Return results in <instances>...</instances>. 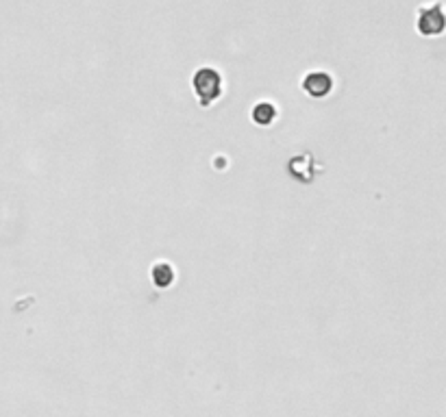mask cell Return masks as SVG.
I'll list each match as a JSON object with an SVG mask.
<instances>
[{
  "label": "cell",
  "mask_w": 446,
  "mask_h": 417,
  "mask_svg": "<svg viewBox=\"0 0 446 417\" xmlns=\"http://www.w3.org/2000/svg\"><path fill=\"white\" fill-rule=\"evenodd\" d=\"M153 283L157 285V287H170L172 285V281H174V269L168 265V263H157L155 267H153Z\"/></svg>",
  "instance_id": "5"
},
{
  "label": "cell",
  "mask_w": 446,
  "mask_h": 417,
  "mask_svg": "<svg viewBox=\"0 0 446 417\" xmlns=\"http://www.w3.org/2000/svg\"><path fill=\"white\" fill-rule=\"evenodd\" d=\"M418 31L422 35H440L444 31V15H442V7L433 5V7H424L418 15Z\"/></svg>",
  "instance_id": "3"
},
{
  "label": "cell",
  "mask_w": 446,
  "mask_h": 417,
  "mask_svg": "<svg viewBox=\"0 0 446 417\" xmlns=\"http://www.w3.org/2000/svg\"><path fill=\"white\" fill-rule=\"evenodd\" d=\"M253 122L255 124H259V126H270L272 122H275V118H277V107L275 104H270V102H259V104H255V109H253Z\"/></svg>",
  "instance_id": "4"
},
{
  "label": "cell",
  "mask_w": 446,
  "mask_h": 417,
  "mask_svg": "<svg viewBox=\"0 0 446 417\" xmlns=\"http://www.w3.org/2000/svg\"><path fill=\"white\" fill-rule=\"evenodd\" d=\"M194 92L203 107H209L222 96V77L213 68H201L194 74Z\"/></svg>",
  "instance_id": "1"
},
{
  "label": "cell",
  "mask_w": 446,
  "mask_h": 417,
  "mask_svg": "<svg viewBox=\"0 0 446 417\" xmlns=\"http://www.w3.org/2000/svg\"><path fill=\"white\" fill-rule=\"evenodd\" d=\"M302 89H305V92L314 98H325L331 94V89H333V79L323 70H314L305 79H302Z\"/></svg>",
  "instance_id": "2"
}]
</instances>
